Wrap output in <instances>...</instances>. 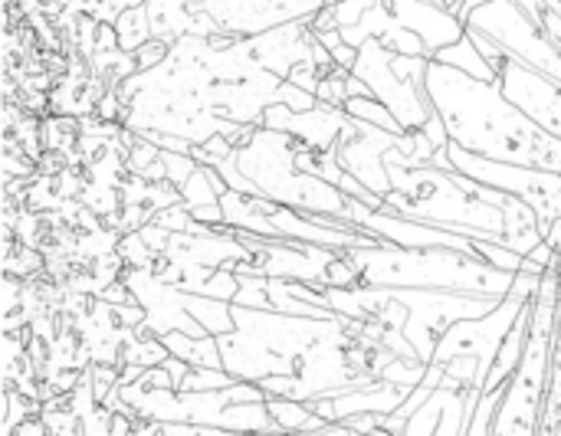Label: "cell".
<instances>
[{"label":"cell","instance_id":"obj_13","mask_svg":"<svg viewBox=\"0 0 561 436\" xmlns=\"http://www.w3.org/2000/svg\"><path fill=\"white\" fill-rule=\"evenodd\" d=\"M529 325H533V302L519 312L516 325L510 329V335H506V342H503V348H500V355H496V362H493V371H490V378H486V385H483V394H486V391H500V388L510 385V378H513L516 368L523 365L526 342H529Z\"/></svg>","mask_w":561,"mask_h":436},{"label":"cell","instance_id":"obj_18","mask_svg":"<svg viewBox=\"0 0 561 436\" xmlns=\"http://www.w3.org/2000/svg\"><path fill=\"white\" fill-rule=\"evenodd\" d=\"M178 191H181V200L194 210V207L220 204V197L230 191V184L220 177V171H217V168H210V164H197V171L191 174V181H187L184 187H178Z\"/></svg>","mask_w":561,"mask_h":436},{"label":"cell","instance_id":"obj_20","mask_svg":"<svg viewBox=\"0 0 561 436\" xmlns=\"http://www.w3.org/2000/svg\"><path fill=\"white\" fill-rule=\"evenodd\" d=\"M352 118H358V122H368V125H375V128H385V131H391V135H401L404 131V125L394 118V112L381 102V99H375V95H362V99H348L345 105H342Z\"/></svg>","mask_w":561,"mask_h":436},{"label":"cell","instance_id":"obj_14","mask_svg":"<svg viewBox=\"0 0 561 436\" xmlns=\"http://www.w3.org/2000/svg\"><path fill=\"white\" fill-rule=\"evenodd\" d=\"M164 348L187 362L191 368H224V355H220V342L214 335H187V332H168L161 335Z\"/></svg>","mask_w":561,"mask_h":436},{"label":"cell","instance_id":"obj_19","mask_svg":"<svg viewBox=\"0 0 561 436\" xmlns=\"http://www.w3.org/2000/svg\"><path fill=\"white\" fill-rule=\"evenodd\" d=\"M112 26H115V33H118V49H125V53L141 49V46L154 36V30H151V16H148V7H145V3H141V7L118 10Z\"/></svg>","mask_w":561,"mask_h":436},{"label":"cell","instance_id":"obj_2","mask_svg":"<svg viewBox=\"0 0 561 436\" xmlns=\"http://www.w3.org/2000/svg\"><path fill=\"white\" fill-rule=\"evenodd\" d=\"M348 266L358 273L362 286L378 289H437L463 296H496L506 299L516 273L490 266L480 253L434 246V250H401V246H362L342 250Z\"/></svg>","mask_w":561,"mask_h":436},{"label":"cell","instance_id":"obj_22","mask_svg":"<svg viewBox=\"0 0 561 436\" xmlns=\"http://www.w3.org/2000/svg\"><path fill=\"white\" fill-rule=\"evenodd\" d=\"M348 72L352 69H342V66H332L329 72H322L316 99L329 108H342L348 102Z\"/></svg>","mask_w":561,"mask_h":436},{"label":"cell","instance_id":"obj_24","mask_svg":"<svg viewBox=\"0 0 561 436\" xmlns=\"http://www.w3.org/2000/svg\"><path fill=\"white\" fill-rule=\"evenodd\" d=\"M477 243V253L490 263V266H496V269H503V273H519L523 269V253H516V250H510L506 243H493V240H473Z\"/></svg>","mask_w":561,"mask_h":436},{"label":"cell","instance_id":"obj_21","mask_svg":"<svg viewBox=\"0 0 561 436\" xmlns=\"http://www.w3.org/2000/svg\"><path fill=\"white\" fill-rule=\"evenodd\" d=\"M480 398H483V391H480V388H463V391L457 394V401L450 404V411H447V417H444L440 431H437L434 436H467V431H470V421H473V414H477Z\"/></svg>","mask_w":561,"mask_h":436},{"label":"cell","instance_id":"obj_1","mask_svg":"<svg viewBox=\"0 0 561 436\" xmlns=\"http://www.w3.org/2000/svg\"><path fill=\"white\" fill-rule=\"evenodd\" d=\"M427 99L444 118L450 141H457L460 148L483 158L533 164L561 174V138L529 118L503 92L500 82L473 79L454 66L431 59Z\"/></svg>","mask_w":561,"mask_h":436},{"label":"cell","instance_id":"obj_25","mask_svg":"<svg viewBox=\"0 0 561 436\" xmlns=\"http://www.w3.org/2000/svg\"><path fill=\"white\" fill-rule=\"evenodd\" d=\"M233 306H243V309H273L270 289H266V276H240V289L233 296Z\"/></svg>","mask_w":561,"mask_h":436},{"label":"cell","instance_id":"obj_17","mask_svg":"<svg viewBox=\"0 0 561 436\" xmlns=\"http://www.w3.org/2000/svg\"><path fill=\"white\" fill-rule=\"evenodd\" d=\"M434 59H437V62H444V66L460 69V72H467V76H473V79L500 82V72L483 59V53L477 49V43H473L470 36H463V39H457V43L444 46L440 53H434Z\"/></svg>","mask_w":561,"mask_h":436},{"label":"cell","instance_id":"obj_7","mask_svg":"<svg viewBox=\"0 0 561 436\" xmlns=\"http://www.w3.org/2000/svg\"><path fill=\"white\" fill-rule=\"evenodd\" d=\"M427 56H404L388 49L381 39H365L358 46V59L352 72L365 79L375 99H381L394 118L404 125V131L424 128L434 105L427 99Z\"/></svg>","mask_w":561,"mask_h":436},{"label":"cell","instance_id":"obj_5","mask_svg":"<svg viewBox=\"0 0 561 436\" xmlns=\"http://www.w3.org/2000/svg\"><path fill=\"white\" fill-rule=\"evenodd\" d=\"M561 315V273L549 269L542 276V286L533 299V325L523 365L510 378L503 401L493 417L490 436H539L542 414H546V394H549V371L556 355Z\"/></svg>","mask_w":561,"mask_h":436},{"label":"cell","instance_id":"obj_11","mask_svg":"<svg viewBox=\"0 0 561 436\" xmlns=\"http://www.w3.org/2000/svg\"><path fill=\"white\" fill-rule=\"evenodd\" d=\"M348 112L345 108H329V105H316L309 112H293L289 105H279L273 102L266 112H263V128H273V131H286L306 145H312L316 151H335L342 131L348 128Z\"/></svg>","mask_w":561,"mask_h":436},{"label":"cell","instance_id":"obj_36","mask_svg":"<svg viewBox=\"0 0 561 436\" xmlns=\"http://www.w3.org/2000/svg\"><path fill=\"white\" fill-rule=\"evenodd\" d=\"M437 3H440V7H447V10H457V3H460V0H437Z\"/></svg>","mask_w":561,"mask_h":436},{"label":"cell","instance_id":"obj_32","mask_svg":"<svg viewBox=\"0 0 561 436\" xmlns=\"http://www.w3.org/2000/svg\"><path fill=\"white\" fill-rule=\"evenodd\" d=\"M164 368H168V375H171V381H174V391H178V388H181V381L187 378V371H191V365L171 355V358L164 362Z\"/></svg>","mask_w":561,"mask_h":436},{"label":"cell","instance_id":"obj_23","mask_svg":"<svg viewBox=\"0 0 561 436\" xmlns=\"http://www.w3.org/2000/svg\"><path fill=\"white\" fill-rule=\"evenodd\" d=\"M118 260L125 263V266H131V269H154L158 263H154V253L148 250V243L141 240V233L135 230V233H125L122 240H118Z\"/></svg>","mask_w":561,"mask_h":436},{"label":"cell","instance_id":"obj_35","mask_svg":"<svg viewBox=\"0 0 561 436\" xmlns=\"http://www.w3.org/2000/svg\"><path fill=\"white\" fill-rule=\"evenodd\" d=\"M546 243L561 256V217L552 220V227H549V233H546Z\"/></svg>","mask_w":561,"mask_h":436},{"label":"cell","instance_id":"obj_9","mask_svg":"<svg viewBox=\"0 0 561 436\" xmlns=\"http://www.w3.org/2000/svg\"><path fill=\"white\" fill-rule=\"evenodd\" d=\"M467 23L490 33L510 53V59L526 62L529 69L561 85V46L516 0H490L486 7L470 13Z\"/></svg>","mask_w":561,"mask_h":436},{"label":"cell","instance_id":"obj_37","mask_svg":"<svg viewBox=\"0 0 561 436\" xmlns=\"http://www.w3.org/2000/svg\"><path fill=\"white\" fill-rule=\"evenodd\" d=\"M329 3H335V0H329Z\"/></svg>","mask_w":561,"mask_h":436},{"label":"cell","instance_id":"obj_4","mask_svg":"<svg viewBox=\"0 0 561 436\" xmlns=\"http://www.w3.org/2000/svg\"><path fill=\"white\" fill-rule=\"evenodd\" d=\"M233 322L237 329L230 335H220L217 342L224 355V371H230L237 381L293 375L296 365L342 325L339 315L299 319L273 309H243V306H233Z\"/></svg>","mask_w":561,"mask_h":436},{"label":"cell","instance_id":"obj_31","mask_svg":"<svg viewBox=\"0 0 561 436\" xmlns=\"http://www.w3.org/2000/svg\"><path fill=\"white\" fill-rule=\"evenodd\" d=\"M437 148H447L450 145V131H447V125H444V118L437 115V112H431V118L424 122V128H421Z\"/></svg>","mask_w":561,"mask_h":436},{"label":"cell","instance_id":"obj_15","mask_svg":"<svg viewBox=\"0 0 561 436\" xmlns=\"http://www.w3.org/2000/svg\"><path fill=\"white\" fill-rule=\"evenodd\" d=\"M273 421L279 424L283 434H322L329 427L325 417H319L306 401H289V398H270L266 401Z\"/></svg>","mask_w":561,"mask_h":436},{"label":"cell","instance_id":"obj_8","mask_svg":"<svg viewBox=\"0 0 561 436\" xmlns=\"http://www.w3.org/2000/svg\"><path fill=\"white\" fill-rule=\"evenodd\" d=\"M454 168L480 184H490L503 194L523 197L526 204H533L542 217V233H549L552 220L561 217V174L559 171H546V168H533V164H513V161H496V158H483L473 154L467 148H460L457 141L447 145Z\"/></svg>","mask_w":561,"mask_h":436},{"label":"cell","instance_id":"obj_10","mask_svg":"<svg viewBox=\"0 0 561 436\" xmlns=\"http://www.w3.org/2000/svg\"><path fill=\"white\" fill-rule=\"evenodd\" d=\"M352 118V115H348ZM398 145V135L385 131V128H375L368 122H358L352 118L348 128L342 131L339 145H335V154L342 161V168L348 174H355L365 187H371L375 194H381L388 200V194L394 191L391 184V174H388V164H385V154Z\"/></svg>","mask_w":561,"mask_h":436},{"label":"cell","instance_id":"obj_12","mask_svg":"<svg viewBox=\"0 0 561 436\" xmlns=\"http://www.w3.org/2000/svg\"><path fill=\"white\" fill-rule=\"evenodd\" d=\"M381 3L388 7V13L401 26H408L411 33H417L424 39L431 59L444 46H450V43L467 36V23L454 10L440 7L437 0H381Z\"/></svg>","mask_w":561,"mask_h":436},{"label":"cell","instance_id":"obj_27","mask_svg":"<svg viewBox=\"0 0 561 436\" xmlns=\"http://www.w3.org/2000/svg\"><path fill=\"white\" fill-rule=\"evenodd\" d=\"M161 161L168 168V184L171 187H184L191 181V174L197 171V161L191 154H178V151H161Z\"/></svg>","mask_w":561,"mask_h":436},{"label":"cell","instance_id":"obj_28","mask_svg":"<svg viewBox=\"0 0 561 436\" xmlns=\"http://www.w3.org/2000/svg\"><path fill=\"white\" fill-rule=\"evenodd\" d=\"M276 102H279V105H289L293 112H309V108H316V105H319V99H316L312 92L299 89V85H296V82H289V79H283V82H279V89H276Z\"/></svg>","mask_w":561,"mask_h":436},{"label":"cell","instance_id":"obj_34","mask_svg":"<svg viewBox=\"0 0 561 436\" xmlns=\"http://www.w3.org/2000/svg\"><path fill=\"white\" fill-rule=\"evenodd\" d=\"M486 3H490V0H460L454 13L467 23V20H470V13H477V10H480V7H486Z\"/></svg>","mask_w":561,"mask_h":436},{"label":"cell","instance_id":"obj_16","mask_svg":"<svg viewBox=\"0 0 561 436\" xmlns=\"http://www.w3.org/2000/svg\"><path fill=\"white\" fill-rule=\"evenodd\" d=\"M184 302H187V312L197 319V325L220 339V335H230L237 329L233 322V302H224V299H210V296H197V292H184Z\"/></svg>","mask_w":561,"mask_h":436},{"label":"cell","instance_id":"obj_3","mask_svg":"<svg viewBox=\"0 0 561 436\" xmlns=\"http://www.w3.org/2000/svg\"><path fill=\"white\" fill-rule=\"evenodd\" d=\"M394 191L388 194V210L444 227L467 240H493L506 237V214L493 200L477 194V181L460 171L437 168H398L388 164Z\"/></svg>","mask_w":561,"mask_h":436},{"label":"cell","instance_id":"obj_33","mask_svg":"<svg viewBox=\"0 0 561 436\" xmlns=\"http://www.w3.org/2000/svg\"><path fill=\"white\" fill-rule=\"evenodd\" d=\"M13 436H49V431H46V421H39V417H26V421L13 431Z\"/></svg>","mask_w":561,"mask_h":436},{"label":"cell","instance_id":"obj_30","mask_svg":"<svg viewBox=\"0 0 561 436\" xmlns=\"http://www.w3.org/2000/svg\"><path fill=\"white\" fill-rule=\"evenodd\" d=\"M375 3H378V0H335L332 10H335L339 30H342V26H358L362 16H365Z\"/></svg>","mask_w":561,"mask_h":436},{"label":"cell","instance_id":"obj_29","mask_svg":"<svg viewBox=\"0 0 561 436\" xmlns=\"http://www.w3.org/2000/svg\"><path fill=\"white\" fill-rule=\"evenodd\" d=\"M171 56V43L161 39V36H151L141 49H135V62H138V72H148L154 66H161L164 59Z\"/></svg>","mask_w":561,"mask_h":436},{"label":"cell","instance_id":"obj_6","mask_svg":"<svg viewBox=\"0 0 561 436\" xmlns=\"http://www.w3.org/2000/svg\"><path fill=\"white\" fill-rule=\"evenodd\" d=\"M233 161L260 187V194L266 200H276V204L293 207V210L329 214V217L345 220L348 197L335 184H329L325 177L302 171L299 138L260 125L253 131V138L233 151Z\"/></svg>","mask_w":561,"mask_h":436},{"label":"cell","instance_id":"obj_26","mask_svg":"<svg viewBox=\"0 0 561 436\" xmlns=\"http://www.w3.org/2000/svg\"><path fill=\"white\" fill-rule=\"evenodd\" d=\"M467 36L477 43V49L483 53V59H486V62H490L496 72H503V69H506V62H510V53H506V49H503V46H500V43H496L490 33H483V30H477V26H470V23H467Z\"/></svg>","mask_w":561,"mask_h":436}]
</instances>
